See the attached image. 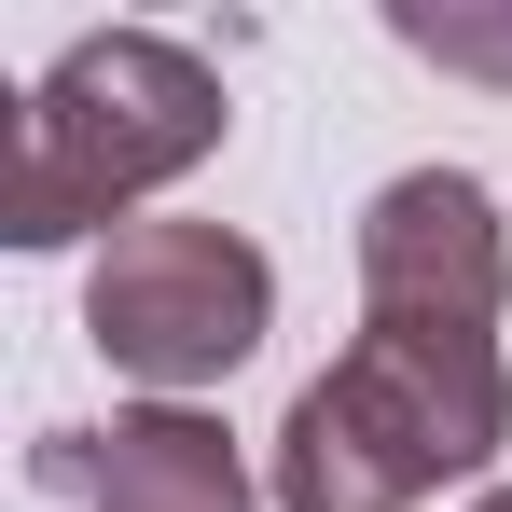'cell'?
I'll use <instances>...</instances> for the list:
<instances>
[{
	"instance_id": "52a82bcc",
	"label": "cell",
	"mask_w": 512,
	"mask_h": 512,
	"mask_svg": "<svg viewBox=\"0 0 512 512\" xmlns=\"http://www.w3.org/2000/svg\"><path fill=\"white\" fill-rule=\"evenodd\" d=\"M485 512H512V485H499V499H485Z\"/></svg>"
},
{
	"instance_id": "6da1fadb",
	"label": "cell",
	"mask_w": 512,
	"mask_h": 512,
	"mask_svg": "<svg viewBox=\"0 0 512 512\" xmlns=\"http://www.w3.org/2000/svg\"><path fill=\"white\" fill-rule=\"evenodd\" d=\"M499 443H512L499 333L360 319V346L277 416V512H416L429 485L485 471Z\"/></svg>"
},
{
	"instance_id": "5b68a950",
	"label": "cell",
	"mask_w": 512,
	"mask_h": 512,
	"mask_svg": "<svg viewBox=\"0 0 512 512\" xmlns=\"http://www.w3.org/2000/svg\"><path fill=\"white\" fill-rule=\"evenodd\" d=\"M28 471L56 499H84V512H250L236 429L194 416V402H139V416H111V429H42Z\"/></svg>"
},
{
	"instance_id": "8992f818",
	"label": "cell",
	"mask_w": 512,
	"mask_h": 512,
	"mask_svg": "<svg viewBox=\"0 0 512 512\" xmlns=\"http://www.w3.org/2000/svg\"><path fill=\"white\" fill-rule=\"evenodd\" d=\"M429 70H471V84H512V14H457V0H402L388 14Z\"/></svg>"
},
{
	"instance_id": "277c9868",
	"label": "cell",
	"mask_w": 512,
	"mask_h": 512,
	"mask_svg": "<svg viewBox=\"0 0 512 512\" xmlns=\"http://www.w3.org/2000/svg\"><path fill=\"white\" fill-rule=\"evenodd\" d=\"M499 305H512V236H499V194L471 167H402L360 208V319L499 333Z\"/></svg>"
},
{
	"instance_id": "3957f363",
	"label": "cell",
	"mask_w": 512,
	"mask_h": 512,
	"mask_svg": "<svg viewBox=\"0 0 512 512\" xmlns=\"http://www.w3.org/2000/svg\"><path fill=\"white\" fill-rule=\"evenodd\" d=\"M277 319V263L236 222H125L84 277V333L139 388H222Z\"/></svg>"
},
{
	"instance_id": "7a4b0ae2",
	"label": "cell",
	"mask_w": 512,
	"mask_h": 512,
	"mask_svg": "<svg viewBox=\"0 0 512 512\" xmlns=\"http://www.w3.org/2000/svg\"><path fill=\"white\" fill-rule=\"evenodd\" d=\"M222 153V70L167 28H84L28 111H14V180H0V236L14 250H70L84 222L125 236L139 194Z\"/></svg>"
}]
</instances>
